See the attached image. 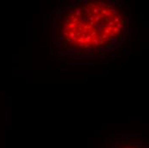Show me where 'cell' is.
<instances>
[{"label": "cell", "mask_w": 149, "mask_h": 148, "mask_svg": "<svg viewBox=\"0 0 149 148\" xmlns=\"http://www.w3.org/2000/svg\"><path fill=\"white\" fill-rule=\"evenodd\" d=\"M45 19L52 43L70 56H110L127 44L131 35V11L115 0L64 3Z\"/></svg>", "instance_id": "1"}, {"label": "cell", "mask_w": 149, "mask_h": 148, "mask_svg": "<svg viewBox=\"0 0 149 148\" xmlns=\"http://www.w3.org/2000/svg\"><path fill=\"white\" fill-rule=\"evenodd\" d=\"M104 148H148L146 140L135 134L110 135Z\"/></svg>", "instance_id": "2"}]
</instances>
